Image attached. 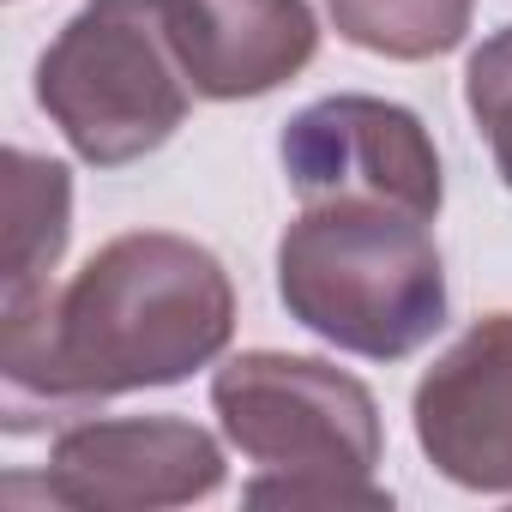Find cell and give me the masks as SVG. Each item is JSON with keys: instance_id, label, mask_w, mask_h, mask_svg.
Masks as SVG:
<instances>
[{"instance_id": "cell-1", "label": "cell", "mask_w": 512, "mask_h": 512, "mask_svg": "<svg viewBox=\"0 0 512 512\" xmlns=\"http://www.w3.org/2000/svg\"><path fill=\"white\" fill-rule=\"evenodd\" d=\"M7 416L79 410L211 368L235 332V284L211 247L133 229L97 247L67 290L0 314Z\"/></svg>"}, {"instance_id": "cell-7", "label": "cell", "mask_w": 512, "mask_h": 512, "mask_svg": "<svg viewBox=\"0 0 512 512\" xmlns=\"http://www.w3.org/2000/svg\"><path fill=\"white\" fill-rule=\"evenodd\" d=\"M416 446L476 494H512V314L476 320L416 380Z\"/></svg>"}, {"instance_id": "cell-12", "label": "cell", "mask_w": 512, "mask_h": 512, "mask_svg": "<svg viewBox=\"0 0 512 512\" xmlns=\"http://www.w3.org/2000/svg\"><path fill=\"white\" fill-rule=\"evenodd\" d=\"M482 133H488V145H494V169H500V181L512 187V109H500Z\"/></svg>"}, {"instance_id": "cell-11", "label": "cell", "mask_w": 512, "mask_h": 512, "mask_svg": "<svg viewBox=\"0 0 512 512\" xmlns=\"http://www.w3.org/2000/svg\"><path fill=\"white\" fill-rule=\"evenodd\" d=\"M464 103L470 115L488 127L500 109H512V25L494 31L476 55H470V73H464Z\"/></svg>"}, {"instance_id": "cell-6", "label": "cell", "mask_w": 512, "mask_h": 512, "mask_svg": "<svg viewBox=\"0 0 512 512\" xmlns=\"http://www.w3.org/2000/svg\"><path fill=\"white\" fill-rule=\"evenodd\" d=\"M43 488L55 506H85V512L187 506L223 488V446L181 416L79 422L49 446Z\"/></svg>"}, {"instance_id": "cell-8", "label": "cell", "mask_w": 512, "mask_h": 512, "mask_svg": "<svg viewBox=\"0 0 512 512\" xmlns=\"http://www.w3.org/2000/svg\"><path fill=\"white\" fill-rule=\"evenodd\" d=\"M163 13L193 97L211 103L266 97L320 49L308 0H163Z\"/></svg>"}, {"instance_id": "cell-2", "label": "cell", "mask_w": 512, "mask_h": 512, "mask_svg": "<svg viewBox=\"0 0 512 512\" xmlns=\"http://www.w3.org/2000/svg\"><path fill=\"white\" fill-rule=\"evenodd\" d=\"M296 326L368 362H404L446 326V266L428 217L386 199H314L278 241Z\"/></svg>"}, {"instance_id": "cell-9", "label": "cell", "mask_w": 512, "mask_h": 512, "mask_svg": "<svg viewBox=\"0 0 512 512\" xmlns=\"http://www.w3.org/2000/svg\"><path fill=\"white\" fill-rule=\"evenodd\" d=\"M73 181L67 163L37 151H7V308L49 296V272L67 253Z\"/></svg>"}, {"instance_id": "cell-3", "label": "cell", "mask_w": 512, "mask_h": 512, "mask_svg": "<svg viewBox=\"0 0 512 512\" xmlns=\"http://www.w3.org/2000/svg\"><path fill=\"white\" fill-rule=\"evenodd\" d=\"M211 410L229 446L266 470L247 482V506H392L374 482L380 404L356 374L314 356L247 350L217 368Z\"/></svg>"}, {"instance_id": "cell-4", "label": "cell", "mask_w": 512, "mask_h": 512, "mask_svg": "<svg viewBox=\"0 0 512 512\" xmlns=\"http://www.w3.org/2000/svg\"><path fill=\"white\" fill-rule=\"evenodd\" d=\"M37 103L97 169L163 151L193 103L163 0H85L37 61Z\"/></svg>"}, {"instance_id": "cell-5", "label": "cell", "mask_w": 512, "mask_h": 512, "mask_svg": "<svg viewBox=\"0 0 512 512\" xmlns=\"http://www.w3.org/2000/svg\"><path fill=\"white\" fill-rule=\"evenodd\" d=\"M284 175L314 199H386L416 217H440V151L428 127L386 97H326L284 127Z\"/></svg>"}, {"instance_id": "cell-10", "label": "cell", "mask_w": 512, "mask_h": 512, "mask_svg": "<svg viewBox=\"0 0 512 512\" xmlns=\"http://www.w3.org/2000/svg\"><path fill=\"white\" fill-rule=\"evenodd\" d=\"M476 0H326L344 43L386 61H434L464 43Z\"/></svg>"}]
</instances>
